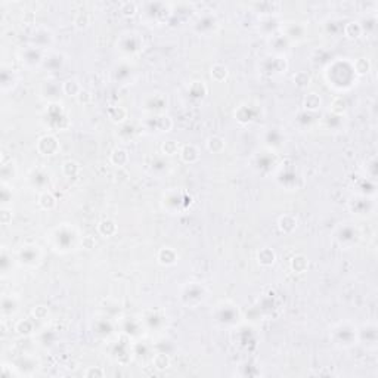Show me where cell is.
<instances>
[{"label": "cell", "instance_id": "obj_47", "mask_svg": "<svg viewBox=\"0 0 378 378\" xmlns=\"http://www.w3.org/2000/svg\"><path fill=\"white\" fill-rule=\"evenodd\" d=\"M92 23V18L89 15L88 12H79L76 17H74V27L79 30H85L88 29Z\"/></svg>", "mask_w": 378, "mask_h": 378}, {"label": "cell", "instance_id": "obj_54", "mask_svg": "<svg viewBox=\"0 0 378 378\" xmlns=\"http://www.w3.org/2000/svg\"><path fill=\"white\" fill-rule=\"evenodd\" d=\"M23 23L26 24V26H34V23H36V17H34V14L33 12H24V15H23Z\"/></svg>", "mask_w": 378, "mask_h": 378}, {"label": "cell", "instance_id": "obj_48", "mask_svg": "<svg viewBox=\"0 0 378 378\" xmlns=\"http://www.w3.org/2000/svg\"><path fill=\"white\" fill-rule=\"evenodd\" d=\"M31 316L37 320H46L49 318V309L43 304H39L31 310Z\"/></svg>", "mask_w": 378, "mask_h": 378}, {"label": "cell", "instance_id": "obj_8", "mask_svg": "<svg viewBox=\"0 0 378 378\" xmlns=\"http://www.w3.org/2000/svg\"><path fill=\"white\" fill-rule=\"evenodd\" d=\"M191 203H192L191 195H188L186 192H182V191L173 189V191H169L167 194L163 195V207L172 214L180 213L183 208L191 205Z\"/></svg>", "mask_w": 378, "mask_h": 378}, {"label": "cell", "instance_id": "obj_5", "mask_svg": "<svg viewBox=\"0 0 378 378\" xmlns=\"http://www.w3.org/2000/svg\"><path fill=\"white\" fill-rule=\"evenodd\" d=\"M17 264L24 269H36L43 260V251L37 244H24L15 251Z\"/></svg>", "mask_w": 378, "mask_h": 378}, {"label": "cell", "instance_id": "obj_26", "mask_svg": "<svg viewBox=\"0 0 378 378\" xmlns=\"http://www.w3.org/2000/svg\"><path fill=\"white\" fill-rule=\"evenodd\" d=\"M96 231H98L99 235H102L104 238H111V236H114V235L118 232V226H117V223L114 220H111V219H104V220H101V222L98 223Z\"/></svg>", "mask_w": 378, "mask_h": 378}, {"label": "cell", "instance_id": "obj_40", "mask_svg": "<svg viewBox=\"0 0 378 378\" xmlns=\"http://www.w3.org/2000/svg\"><path fill=\"white\" fill-rule=\"evenodd\" d=\"M108 117H110V120H111L113 123H116V124H123V123L127 121L129 113H127V110H126L124 107H114V108L110 110Z\"/></svg>", "mask_w": 378, "mask_h": 378}, {"label": "cell", "instance_id": "obj_3", "mask_svg": "<svg viewBox=\"0 0 378 378\" xmlns=\"http://www.w3.org/2000/svg\"><path fill=\"white\" fill-rule=\"evenodd\" d=\"M329 340L337 349H350L357 344V326L350 320H341L331 328Z\"/></svg>", "mask_w": 378, "mask_h": 378}, {"label": "cell", "instance_id": "obj_7", "mask_svg": "<svg viewBox=\"0 0 378 378\" xmlns=\"http://www.w3.org/2000/svg\"><path fill=\"white\" fill-rule=\"evenodd\" d=\"M142 48H144V40L135 31H126L117 40V49L123 57H126V59L139 54Z\"/></svg>", "mask_w": 378, "mask_h": 378}, {"label": "cell", "instance_id": "obj_52", "mask_svg": "<svg viewBox=\"0 0 378 378\" xmlns=\"http://www.w3.org/2000/svg\"><path fill=\"white\" fill-rule=\"evenodd\" d=\"M95 245H96V241H95V238L92 235H86V236L82 238V247L83 248L92 250V248H95Z\"/></svg>", "mask_w": 378, "mask_h": 378}, {"label": "cell", "instance_id": "obj_41", "mask_svg": "<svg viewBox=\"0 0 378 378\" xmlns=\"http://www.w3.org/2000/svg\"><path fill=\"white\" fill-rule=\"evenodd\" d=\"M170 357L166 353H157L152 357V365L157 371H166L167 368H170Z\"/></svg>", "mask_w": 378, "mask_h": 378}, {"label": "cell", "instance_id": "obj_29", "mask_svg": "<svg viewBox=\"0 0 378 378\" xmlns=\"http://www.w3.org/2000/svg\"><path fill=\"white\" fill-rule=\"evenodd\" d=\"M322 105V99L318 93L310 92L303 98V108L309 113H316Z\"/></svg>", "mask_w": 378, "mask_h": 378}, {"label": "cell", "instance_id": "obj_34", "mask_svg": "<svg viewBox=\"0 0 378 378\" xmlns=\"http://www.w3.org/2000/svg\"><path fill=\"white\" fill-rule=\"evenodd\" d=\"M229 76V70L226 65L223 64H214L211 68H210V77L213 79V82L216 83H222L228 79Z\"/></svg>", "mask_w": 378, "mask_h": 378}, {"label": "cell", "instance_id": "obj_53", "mask_svg": "<svg viewBox=\"0 0 378 378\" xmlns=\"http://www.w3.org/2000/svg\"><path fill=\"white\" fill-rule=\"evenodd\" d=\"M77 99H79V102L80 104H89L90 101H92V93L86 90V89H83L82 92H80V95L77 96Z\"/></svg>", "mask_w": 378, "mask_h": 378}, {"label": "cell", "instance_id": "obj_30", "mask_svg": "<svg viewBox=\"0 0 378 378\" xmlns=\"http://www.w3.org/2000/svg\"><path fill=\"white\" fill-rule=\"evenodd\" d=\"M82 90H83V86H82L80 82H79L77 79H74V77L67 79V80H64V83H62V92H64V95H67V96L77 98V96L80 95Z\"/></svg>", "mask_w": 378, "mask_h": 378}, {"label": "cell", "instance_id": "obj_12", "mask_svg": "<svg viewBox=\"0 0 378 378\" xmlns=\"http://www.w3.org/2000/svg\"><path fill=\"white\" fill-rule=\"evenodd\" d=\"M281 34L292 43H300L307 37V26L306 23L301 21H288V23H282L281 26Z\"/></svg>", "mask_w": 378, "mask_h": 378}, {"label": "cell", "instance_id": "obj_36", "mask_svg": "<svg viewBox=\"0 0 378 378\" xmlns=\"http://www.w3.org/2000/svg\"><path fill=\"white\" fill-rule=\"evenodd\" d=\"M14 188L11 183H2V189H0V201L2 207H12L14 203Z\"/></svg>", "mask_w": 378, "mask_h": 378}, {"label": "cell", "instance_id": "obj_23", "mask_svg": "<svg viewBox=\"0 0 378 378\" xmlns=\"http://www.w3.org/2000/svg\"><path fill=\"white\" fill-rule=\"evenodd\" d=\"M179 260V256L173 247H161L157 253V262L161 266H175Z\"/></svg>", "mask_w": 378, "mask_h": 378}, {"label": "cell", "instance_id": "obj_50", "mask_svg": "<svg viewBox=\"0 0 378 378\" xmlns=\"http://www.w3.org/2000/svg\"><path fill=\"white\" fill-rule=\"evenodd\" d=\"M14 213H12V207H2L0 208V222L2 225H9L12 222Z\"/></svg>", "mask_w": 378, "mask_h": 378}, {"label": "cell", "instance_id": "obj_38", "mask_svg": "<svg viewBox=\"0 0 378 378\" xmlns=\"http://www.w3.org/2000/svg\"><path fill=\"white\" fill-rule=\"evenodd\" d=\"M363 34V27L359 21H350L344 26V36L347 39H359Z\"/></svg>", "mask_w": 378, "mask_h": 378}, {"label": "cell", "instance_id": "obj_51", "mask_svg": "<svg viewBox=\"0 0 378 378\" xmlns=\"http://www.w3.org/2000/svg\"><path fill=\"white\" fill-rule=\"evenodd\" d=\"M85 377H105V371L101 369V368H98V366H90V368L86 369Z\"/></svg>", "mask_w": 378, "mask_h": 378}, {"label": "cell", "instance_id": "obj_28", "mask_svg": "<svg viewBox=\"0 0 378 378\" xmlns=\"http://www.w3.org/2000/svg\"><path fill=\"white\" fill-rule=\"evenodd\" d=\"M129 160H130L129 152H127L124 148H116V149H113V151H111L110 161H111V164H113V166H116V167H120V169H121V167L127 166Z\"/></svg>", "mask_w": 378, "mask_h": 378}, {"label": "cell", "instance_id": "obj_16", "mask_svg": "<svg viewBox=\"0 0 378 378\" xmlns=\"http://www.w3.org/2000/svg\"><path fill=\"white\" fill-rule=\"evenodd\" d=\"M18 82H20L18 73L12 67L3 64L2 65V71H0V89H2V92L8 93V92L14 90V89L17 88Z\"/></svg>", "mask_w": 378, "mask_h": 378}, {"label": "cell", "instance_id": "obj_31", "mask_svg": "<svg viewBox=\"0 0 378 378\" xmlns=\"http://www.w3.org/2000/svg\"><path fill=\"white\" fill-rule=\"evenodd\" d=\"M12 263H17L15 256H12V253H9L8 248L3 247L2 248V254H0V270H2V276L3 278L12 270Z\"/></svg>", "mask_w": 378, "mask_h": 378}, {"label": "cell", "instance_id": "obj_11", "mask_svg": "<svg viewBox=\"0 0 378 378\" xmlns=\"http://www.w3.org/2000/svg\"><path fill=\"white\" fill-rule=\"evenodd\" d=\"M142 126L149 133L161 135V133L170 132V129L173 127V121H172L170 117L166 116V114H155V116H149L148 118H145Z\"/></svg>", "mask_w": 378, "mask_h": 378}, {"label": "cell", "instance_id": "obj_20", "mask_svg": "<svg viewBox=\"0 0 378 378\" xmlns=\"http://www.w3.org/2000/svg\"><path fill=\"white\" fill-rule=\"evenodd\" d=\"M64 64H65V57H64L61 52L49 51V52H46V55H45L42 68H43V70H48L49 73H55V71H59V70L64 67Z\"/></svg>", "mask_w": 378, "mask_h": 378}, {"label": "cell", "instance_id": "obj_13", "mask_svg": "<svg viewBox=\"0 0 378 378\" xmlns=\"http://www.w3.org/2000/svg\"><path fill=\"white\" fill-rule=\"evenodd\" d=\"M167 105H169V101H167L166 95L155 92V93L148 95L145 99H144L142 108L148 114L155 116V114H166Z\"/></svg>", "mask_w": 378, "mask_h": 378}, {"label": "cell", "instance_id": "obj_44", "mask_svg": "<svg viewBox=\"0 0 378 378\" xmlns=\"http://www.w3.org/2000/svg\"><path fill=\"white\" fill-rule=\"evenodd\" d=\"M179 151H180V146H179V144H177L176 141H173V139L166 141V142H163V145H161V154L166 155V157H173L176 154H179Z\"/></svg>", "mask_w": 378, "mask_h": 378}, {"label": "cell", "instance_id": "obj_25", "mask_svg": "<svg viewBox=\"0 0 378 378\" xmlns=\"http://www.w3.org/2000/svg\"><path fill=\"white\" fill-rule=\"evenodd\" d=\"M2 183H9V180H14L18 175V167L17 163L9 158L8 161H2Z\"/></svg>", "mask_w": 378, "mask_h": 378}, {"label": "cell", "instance_id": "obj_21", "mask_svg": "<svg viewBox=\"0 0 378 378\" xmlns=\"http://www.w3.org/2000/svg\"><path fill=\"white\" fill-rule=\"evenodd\" d=\"M359 232L351 228V226H347V225H343L337 229L335 232V239L338 241L340 245H344V247H349L351 244H354L357 239H359Z\"/></svg>", "mask_w": 378, "mask_h": 378}, {"label": "cell", "instance_id": "obj_19", "mask_svg": "<svg viewBox=\"0 0 378 378\" xmlns=\"http://www.w3.org/2000/svg\"><path fill=\"white\" fill-rule=\"evenodd\" d=\"M62 93V85L59 86L57 82H45L40 86V98L48 101L49 104H58Z\"/></svg>", "mask_w": 378, "mask_h": 378}, {"label": "cell", "instance_id": "obj_35", "mask_svg": "<svg viewBox=\"0 0 378 378\" xmlns=\"http://www.w3.org/2000/svg\"><path fill=\"white\" fill-rule=\"evenodd\" d=\"M37 203L40 205V208H43L46 211H51V210H54L57 207L58 201H57L55 195L51 191H43V192H40Z\"/></svg>", "mask_w": 378, "mask_h": 378}, {"label": "cell", "instance_id": "obj_9", "mask_svg": "<svg viewBox=\"0 0 378 378\" xmlns=\"http://www.w3.org/2000/svg\"><path fill=\"white\" fill-rule=\"evenodd\" d=\"M45 55H46L45 51L37 49V48L29 45V46L20 49V52H18V61H20L21 65H23L24 68H27V70H37V68H42Z\"/></svg>", "mask_w": 378, "mask_h": 378}, {"label": "cell", "instance_id": "obj_46", "mask_svg": "<svg viewBox=\"0 0 378 378\" xmlns=\"http://www.w3.org/2000/svg\"><path fill=\"white\" fill-rule=\"evenodd\" d=\"M118 9L123 17H135L138 14V5L135 2H123L120 3Z\"/></svg>", "mask_w": 378, "mask_h": 378}, {"label": "cell", "instance_id": "obj_24", "mask_svg": "<svg viewBox=\"0 0 378 378\" xmlns=\"http://www.w3.org/2000/svg\"><path fill=\"white\" fill-rule=\"evenodd\" d=\"M297 225H298V220L294 214H284L278 220V228L284 235H291L297 229Z\"/></svg>", "mask_w": 378, "mask_h": 378}, {"label": "cell", "instance_id": "obj_32", "mask_svg": "<svg viewBox=\"0 0 378 378\" xmlns=\"http://www.w3.org/2000/svg\"><path fill=\"white\" fill-rule=\"evenodd\" d=\"M257 262L263 267H269V266H272L273 263L276 262V253L269 247L260 248L259 253H257Z\"/></svg>", "mask_w": 378, "mask_h": 378}, {"label": "cell", "instance_id": "obj_22", "mask_svg": "<svg viewBox=\"0 0 378 378\" xmlns=\"http://www.w3.org/2000/svg\"><path fill=\"white\" fill-rule=\"evenodd\" d=\"M179 157L183 163L186 164H195L200 161L201 158V154H200V149L194 144H186V145L180 146V151H179Z\"/></svg>", "mask_w": 378, "mask_h": 378}, {"label": "cell", "instance_id": "obj_45", "mask_svg": "<svg viewBox=\"0 0 378 378\" xmlns=\"http://www.w3.org/2000/svg\"><path fill=\"white\" fill-rule=\"evenodd\" d=\"M292 82L298 89H304L310 85V76L306 71H298L292 76Z\"/></svg>", "mask_w": 378, "mask_h": 378}, {"label": "cell", "instance_id": "obj_43", "mask_svg": "<svg viewBox=\"0 0 378 378\" xmlns=\"http://www.w3.org/2000/svg\"><path fill=\"white\" fill-rule=\"evenodd\" d=\"M331 111L338 117L346 114V111H347V104H346V101H344L341 96H337V98L331 102Z\"/></svg>", "mask_w": 378, "mask_h": 378}, {"label": "cell", "instance_id": "obj_4", "mask_svg": "<svg viewBox=\"0 0 378 378\" xmlns=\"http://www.w3.org/2000/svg\"><path fill=\"white\" fill-rule=\"evenodd\" d=\"M208 297V291L200 282H186L180 290V303L188 309H195Z\"/></svg>", "mask_w": 378, "mask_h": 378}, {"label": "cell", "instance_id": "obj_37", "mask_svg": "<svg viewBox=\"0 0 378 378\" xmlns=\"http://www.w3.org/2000/svg\"><path fill=\"white\" fill-rule=\"evenodd\" d=\"M309 267V260L304 254H297L291 259V270L294 273H304Z\"/></svg>", "mask_w": 378, "mask_h": 378}, {"label": "cell", "instance_id": "obj_14", "mask_svg": "<svg viewBox=\"0 0 378 378\" xmlns=\"http://www.w3.org/2000/svg\"><path fill=\"white\" fill-rule=\"evenodd\" d=\"M27 182L33 189H39V191H48L46 186L51 182V175L46 169L43 167H34L30 170L29 176H27Z\"/></svg>", "mask_w": 378, "mask_h": 378}, {"label": "cell", "instance_id": "obj_17", "mask_svg": "<svg viewBox=\"0 0 378 378\" xmlns=\"http://www.w3.org/2000/svg\"><path fill=\"white\" fill-rule=\"evenodd\" d=\"M20 307H21V300L17 294H3L2 297V304H0V312H2V316L6 319V318H11V316H15L18 312H20Z\"/></svg>", "mask_w": 378, "mask_h": 378}, {"label": "cell", "instance_id": "obj_10", "mask_svg": "<svg viewBox=\"0 0 378 378\" xmlns=\"http://www.w3.org/2000/svg\"><path fill=\"white\" fill-rule=\"evenodd\" d=\"M54 42H55L54 33L46 26L34 27L33 33H31V37H30V45L37 48V49H42L45 52H49L52 49Z\"/></svg>", "mask_w": 378, "mask_h": 378}, {"label": "cell", "instance_id": "obj_27", "mask_svg": "<svg viewBox=\"0 0 378 378\" xmlns=\"http://www.w3.org/2000/svg\"><path fill=\"white\" fill-rule=\"evenodd\" d=\"M205 148H207V151L211 152V154H222V152L225 151V148H226V142H225V139H223L222 136L213 135V136L207 138V141H205Z\"/></svg>", "mask_w": 378, "mask_h": 378}, {"label": "cell", "instance_id": "obj_2", "mask_svg": "<svg viewBox=\"0 0 378 378\" xmlns=\"http://www.w3.org/2000/svg\"><path fill=\"white\" fill-rule=\"evenodd\" d=\"M325 80L329 88L338 92L350 89L356 82V73L353 70V62L349 61H334L325 68Z\"/></svg>", "mask_w": 378, "mask_h": 378}, {"label": "cell", "instance_id": "obj_15", "mask_svg": "<svg viewBox=\"0 0 378 378\" xmlns=\"http://www.w3.org/2000/svg\"><path fill=\"white\" fill-rule=\"evenodd\" d=\"M37 151L39 154L45 155V157H52V155H57L61 149V144L57 139L55 135H43L39 141H37Z\"/></svg>", "mask_w": 378, "mask_h": 378}, {"label": "cell", "instance_id": "obj_18", "mask_svg": "<svg viewBox=\"0 0 378 378\" xmlns=\"http://www.w3.org/2000/svg\"><path fill=\"white\" fill-rule=\"evenodd\" d=\"M217 18L214 14H201L198 15L197 21L194 23V30L198 34H210L217 29Z\"/></svg>", "mask_w": 378, "mask_h": 378}, {"label": "cell", "instance_id": "obj_33", "mask_svg": "<svg viewBox=\"0 0 378 378\" xmlns=\"http://www.w3.org/2000/svg\"><path fill=\"white\" fill-rule=\"evenodd\" d=\"M15 332L21 337H30L36 332V325L33 319H21L15 323Z\"/></svg>", "mask_w": 378, "mask_h": 378}, {"label": "cell", "instance_id": "obj_39", "mask_svg": "<svg viewBox=\"0 0 378 378\" xmlns=\"http://www.w3.org/2000/svg\"><path fill=\"white\" fill-rule=\"evenodd\" d=\"M61 170H62V175L65 176V177H76V176L80 173L82 167H80V164H79L77 161H74V160H67V161L62 163Z\"/></svg>", "mask_w": 378, "mask_h": 378}, {"label": "cell", "instance_id": "obj_1", "mask_svg": "<svg viewBox=\"0 0 378 378\" xmlns=\"http://www.w3.org/2000/svg\"><path fill=\"white\" fill-rule=\"evenodd\" d=\"M82 238L83 236L76 226L70 223H61L49 233V244L54 251L59 254H67L82 247Z\"/></svg>", "mask_w": 378, "mask_h": 378}, {"label": "cell", "instance_id": "obj_6", "mask_svg": "<svg viewBox=\"0 0 378 378\" xmlns=\"http://www.w3.org/2000/svg\"><path fill=\"white\" fill-rule=\"evenodd\" d=\"M241 319L238 306L231 301H220L213 313V320L222 328H232Z\"/></svg>", "mask_w": 378, "mask_h": 378}, {"label": "cell", "instance_id": "obj_42", "mask_svg": "<svg viewBox=\"0 0 378 378\" xmlns=\"http://www.w3.org/2000/svg\"><path fill=\"white\" fill-rule=\"evenodd\" d=\"M353 70L356 76H365L371 70V62L366 58H357L353 62Z\"/></svg>", "mask_w": 378, "mask_h": 378}, {"label": "cell", "instance_id": "obj_49", "mask_svg": "<svg viewBox=\"0 0 378 378\" xmlns=\"http://www.w3.org/2000/svg\"><path fill=\"white\" fill-rule=\"evenodd\" d=\"M2 374L5 375V377H20L21 375V372L18 371V366H15V365H12V363H8V362H3L2 363Z\"/></svg>", "mask_w": 378, "mask_h": 378}]
</instances>
